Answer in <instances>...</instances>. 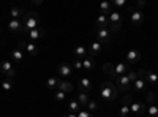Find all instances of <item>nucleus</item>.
I'll use <instances>...</instances> for the list:
<instances>
[{"mask_svg": "<svg viewBox=\"0 0 158 117\" xmlns=\"http://www.w3.org/2000/svg\"><path fill=\"white\" fill-rule=\"evenodd\" d=\"M77 103H79V105H81V108H87V105H89V95L87 94H84V92H79L77 94Z\"/></svg>", "mask_w": 158, "mask_h": 117, "instance_id": "27", "label": "nucleus"}, {"mask_svg": "<svg viewBox=\"0 0 158 117\" xmlns=\"http://www.w3.org/2000/svg\"><path fill=\"white\" fill-rule=\"evenodd\" d=\"M147 114H149V117H158V108L155 105H149L147 106Z\"/></svg>", "mask_w": 158, "mask_h": 117, "instance_id": "34", "label": "nucleus"}, {"mask_svg": "<svg viewBox=\"0 0 158 117\" xmlns=\"http://www.w3.org/2000/svg\"><path fill=\"white\" fill-rule=\"evenodd\" d=\"M59 84H60V79H59L57 76H52V77H49V79L46 81V87H48V89H54V90H57Z\"/></svg>", "mask_w": 158, "mask_h": 117, "instance_id": "28", "label": "nucleus"}, {"mask_svg": "<svg viewBox=\"0 0 158 117\" xmlns=\"http://www.w3.org/2000/svg\"><path fill=\"white\" fill-rule=\"evenodd\" d=\"M13 86H15V81H10V79H3L2 81V89L6 90V92H10V90L13 89Z\"/></svg>", "mask_w": 158, "mask_h": 117, "instance_id": "33", "label": "nucleus"}, {"mask_svg": "<svg viewBox=\"0 0 158 117\" xmlns=\"http://www.w3.org/2000/svg\"><path fill=\"white\" fill-rule=\"evenodd\" d=\"M65 98H67V94L60 92V90H56V94H54V100L56 101H63Z\"/></svg>", "mask_w": 158, "mask_h": 117, "instance_id": "36", "label": "nucleus"}, {"mask_svg": "<svg viewBox=\"0 0 158 117\" xmlns=\"http://www.w3.org/2000/svg\"><path fill=\"white\" fill-rule=\"evenodd\" d=\"M6 27L13 33H21L24 30V25H22V21L21 19H10L8 24H6Z\"/></svg>", "mask_w": 158, "mask_h": 117, "instance_id": "7", "label": "nucleus"}, {"mask_svg": "<svg viewBox=\"0 0 158 117\" xmlns=\"http://www.w3.org/2000/svg\"><path fill=\"white\" fill-rule=\"evenodd\" d=\"M70 65H71V68H74V70H77V71L84 70V67H82V60H81V59H74Z\"/></svg>", "mask_w": 158, "mask_h": 117, "instance_id": "32", "label": "nucleus"}, {"mask_svg": "<svg viewBox=\"0 0 158 117\" xmlns=\"http://www.w3.org/2000/svg\"><path fill=\"white\" fill-rule=\"evenodd\" d=\"M77 117H92V112H89L85 109H81V111L77 112Z\"/></svg>", "mask_w": 158, "mask_h": 117, "instance_id": "40", "label": "nucleus"}, {"mask_svg": "<svg viewBox=\"0 0 158 117\" xmlns=\"http://www.w3.org/2000/svg\"><path fill=\"white\" fill-rule=\"evenodd\" d=\"M0 71L6 76V79H10V81L16 79V70L13 68V63L10 60H2L0 62Z\"/></svg>", "mask_w": 158, "mask_h": 117, "instance_id": "3", "label": "nucleus"}, {"mask_svg": "<svg viewBox=\"0 0 158 117\" xmlns=\"http://www.w3.org/2000/svg\"><path fill=\"white\" fill-rule=\"evenodd\" d=\"M100 13H101V15H104V16H109L111 13H112V3L111 2H103L100 5Z\"/></svg>", "mask_w": 158, "mask_h": 117, "instance_id": "25", "label": "nucleus"}, {"mask_svg": "<svg viewBox=\"0 0 158 117\" xmlns=\"http://www.w3.org/2000/svg\"><path fill=\"white\" fill-rule=\"evenodd\" d=\"M63 117H77V114H71V112H68V114H65Z\"/></svg>", "mask_w": 158, "mask_h": 117, "instance_id": "43", "label": "nucleus"}, {"mask_svg": "<svg viewBox=\"0 0 158 117\" xmlns=\"http://www.w3.org/2000/svg\"><path fill=\"white\" fill-rule=\"evenodd\" d=\"M115 82H117V90L118 92H128V90L131 89V82L130 81V77H128V74H125V76H118V77H115Z\"/></svg>", "mask_w": 158, "mask_h": 117, "instance_id": "4", "label": "nucleus"}, {"mask_svg": "<svg viewBox=\"0 0 158 117\" xmlns=\"http://www.w3.org/2000/svg\"><path fill=\"white\" fill-rule=\"evenodd\" d=\"M118 115L120 117H128L130 115V106L128 105H122L120 109H118Z\"/></svg>", "mask_w": 158, "mask_h": 117, "instance_id": "35", "label": "nucleus"}, {"mask_svg": "<svg viewBox=\"0 0 158 117\" xmlns=\"http://www.w3.org/2000/svg\"><path fill=\"white\" fill-rule=\"evenodd\" d=\"M46 35V30L43 29V27H40V29H35V30H32V32H29L27 33V38H29V41H40L41 38Z\"/></svg>", "mask_w": 158, "mask_h": 117, "instance_id": "9", "label": "nucleus"}, {"mask_svg": "<svg viewBox=\"0 0 158 117\" xmlns=\"http://www.w3.org/2000/svg\"><path fill=\"white\" fill-rule=\"evenodd\" d=\"M24 51H27L30 56H38V52H40V46L35 44V43H32V41H27V43H25V49H24Z\"/></svg>", "mask_w": 158, "mask_h": 117, "instance_id": "22", "label": "nucleus"}, {"mask_svg": "<svg viewBox=\"0 0 158 117\" xmlns=\"http://www.w3.org/2000/svg\"><path fill=\"white\" fill-rule=\"evenodd\" d=\"M156 67H158V63H156Z\"/></svg>", "mask_w": 158, "mask_h": 117, "instance_id": "45", "label": "nucleus"}, {"mask_svg": "<svg viewBox=\"0 0 158 117\" xmlns=\"http://www.w3.org/2000/svg\"><path fill=\"white\" fill-rule=\"evenodd\" d=\"M101 51H103V44L98 43V41H92L90 46L87 48V52L90 57H95V56H100L101 54Z\"/></svg>", "mask_w": 158, "mask_h": 117, "instance_id": "11", "label": "nucleus"}, {"mask_svg": "<svg viewBox=\"0 0 158 117\" xmlns=\"http://www.w3.org/2000/svg\"><path fill=\"white\" fill-rule=\"evenodd\" d=\"M77 86H79V92H84V94H90L92 92V81L89 79L87 76L81 77Z\"/></svg>", "mask_w": 158, "mask_h": 117, "instance_id": "10", "label": "nucleus"}, {"mask_svg": "<svg viewBox=\"0 0 158 117\" xmlns=\"http://www.w3.org/2000/svg\"><path fill=\"white\" fill-rule=\"evenodd\" d=\"M57 90H60V92H65V94H71L73 92V84L70 81H60Z\"/></svg>", "mask_w": 158, "mask_h": 117, "instance_id": "23", "label": "nucleus"}, {"mask_svg": "<svg viewBox=\"0 0 158 117\" xmlns=\"http://www.w3.org/2000/svg\"><path fill=\"white\" fill-rule=\"evenodd\" d=\"M128 71H130V65H128L127 62H120V63L114 65V73H115V76H125Z\"/></svg>", "mask_w": 158, "mask_h": 117, "instance_id": "12", "label": "nucleus"}, {"mask_svg": "<svg viewBox=\"0 0 158 117\" xmlns=\"http://www.w3.org/2000/svg\"><path fill=\"white\" fill-rule=\"evenodd\" d=\"M128 13H130V21H131V24H133V25L142 24V21H144V13L142 11L136 10L135 6H130L128 8Z\"/></svg>", "mask_w": 158, "mask_h": 117, "instance_id": "5", "label": "nucleus"}, {"mask_svg": "<svg viewBox=\"0 0 158 117\" xmlns=\"http://www.w3.org/2000/svg\"><path fill=\"white\" fill-rule=\"evenodd\" d=\"M127 5V0H114L112 2V6H115V8H123Z\"/></svg>", "mask_w": 158, "mask_h": 117, "instance_id": "38", "label": "nucleus"}, {"mask_svg": "<svg viewBox=\"0 0 158 117\" xmlns=\"http://www.w3.org/2000/svg\"><path fill=\"white\" fill-rule=\"evenodd\" d=\"M108 19H109V24L111 25H122V13L120 11H112L111 15L108 16Z\"/></svg>", "mask_w": 158, "mask_h": 117, "instance_id": "15", "label": "nucleus"}, {"mask_svg": "<svg viewBox=\"0 0 158 117\" xmlns=\"http://www.w3.org/2000/svg\"><path fill=\"white\" fill-rule=\"evenodd\" d=\"M100 97L104 101H114L118 97V90L115 87V84L112 81H104L100 86Z\"/></svg>", "mask_w": 158, "mask_h": 117, "instance_id": "2", "label": "nucleus"}, {"mask_svg": "<svg viewBox=\"0 0 158 117\" xmlns=\"http://www.w3.org/2000/svg\"><path fill=\"white\" fill-rule=\"evenodd\" d=\"M33 5H36V6L43 5V0H35V2H33Z\"/></svg>", "mask_w": 158, "mask_h": 117, "instance_id": "42", "label": "nucleus"}, {"mask_svg": "<svg viewBox=\"0 0 158 117\" xmlns=\"http://www.w3.org/2000/svg\"><path fill=\"white\" fill-rule=\"evenodd\" d=\"M131 103H133V97L127 94V95L122 98V105H128V106H131Z\"/></svg>", "mask_w": 158, "mask_h": 117, "instance_id": "37", "label": "nucleus"}, {"mask_svg": "<svg viewBox=\"0 0 158 117\" xmlns=\"http://www.w3.org/2000/svg\"><path fill=\"white\" fill-rule=\"evenodd\" d=\"M68 109H70L71 114H77L79 111H81V105L77 103V100H71V101L68 103Z\"/></svg>", "mask_w": 158, "mask_h": 117, "instance_id": "29", "label": "nucleus"}, {"mask_svg": "<svg viewBox=\"0 0 158 117\" xmlns=\"http://www.w3.org/2000/svg\"><path fill=\"white\" fill-rule=\"evenodd\" d=\"M156 95H158V90H156Z\"/></svg>", "mask_w": 158, "mask_h": 117, "instance_id": "44", "label": "nucleus"}, {"mask_svg": "<svg viewBox=\"0 0 158 117\" xmlns=\"http://www.w3.org/2000/svg\"><path fill=\"white\" fill-rule=\"evenodd\" d=\"M22 25H24V33H29L35 29H40L41 27V19H40V15L35 11H27L25 15L22 16Z\"/></svg>", "mask_w": 158, "mask_h": 117, "instance_id": "1", "label": "nucleus"}, {"mask_svg": "<svg viewBox=\"0 0 158 117\" xmlns=\"http://www.w3.org/2000/svg\"><path fill=\"white\" fill-rule=\"evenodd\" d=\"M141 59H142V56H141V52H139L138 49L128 51V54H127V63H138Z\"/></svg>", "mask_w": 158, "mask_h": 117, "instance_id": "13", "label": "nucleus"}, {"mask_svg": "<svg viewBox=\"0 0 158 117\" xmlns=\"http://www.w3.org/2000/svg\"><path fill=\"white\" fill-rule=\"evenodd\" d=\"M97 109H98V101L94 100V98H90V100H89V105H87V111H89V112H94V111H97Z\"/></svg>", "mask_w": 158, "mask_h": 117, "instance_id": "30", "label": "nucleus"}, {"mask_svg": "<svg viewBox=\"0 0 158 117\" xmlns=\"http://www.w3.org/2000/svg\"><path fill=\"white\" fill-rule=\"evenodd\" d=\"M57 73H59V76H62V77H65V76L68 77V76L73 74V68H71L70 63H60L59 68H57Z\"/></svg>", "mask_w": 158, "mask_h": 117, "instance_id": "14", "label": "nucleus"}, {"mask_svg": "<svg viewBox=\"0 0 158 117\" xmlns=\"http://www.w3.org/2000/svg\"><path fill=\"white\" fill-rule=\"evenodd\" d=\"M11 60L15 62V63H21V62H24V52H22V49L16 48L15 51H11Z\"/></svg>", "mask_w": 158, "mask_h": 117, "instance_id": "20", "label": "nucleus"}, {"mask_svg": "<svg viewBox=\"0 0 158 117\" xmlns=\"http://www.w3.org/2000/svg\"><path fill=\"white\" fill-rule=\"evenodd\" d=\"M103 71H104V74H108L111 79H115V73H114V63H111V62H106V63H103Z\"/></svg>", "mask_w": 158, "mask_h": 117, "instance_id": "21", "label": "nucleus"}, {"mask_svg": "<svg viewBox=\"0 0 158 117\" xmlns=\"http://www.w3.org/2000/svg\"><path fill=\"white\" fill-rule=\"evenodd\" d=\"M147 5V2L146 0H138V3H136V10H139V11H142V8Z\"/></svg>", "mask_w": 158, "mask_h": 117, "instance_id": "39", "label": "nucleus"}, {"mask_svg": "<svg viewBox=\"0 0 158 117\" xmlns=\"http://www.w3.org/2000/svg\"><path fill=\"white\" fill-rule=\"evenodd\" d=\"M133 89L136 90V92H146L147 90V81L146 79H138L133 82Z\"/></svg>", "mask_w": 158, "mask_h": 117, "instance_id": "19", "label": "nucleus"}, {"mask_svg": "<svg viewBox=\"0 0 158 117\" xmlns=\"http://www.w3.org/2000/svg\"><path fill=\"white\" fill-rule=\"evenodd\" d=\"M95 36H97V41H98V43L106 44V43H109V41H111L112 33H111V30H109V29H97Z\"/></svg>", "mask_w": 158, "mask_h": 117, "instance_id": "6", "label": "nucleus"}, {"mask_svg": "<svg viewBox=\"0 0 158 117\" xmlns=\"http://www.w3.org/2000/svg\"><path fill=\"white\" fill-rule=\"evenodd\" d=\"M25 13H27V11H25L24 8H16V6H13V8H10V13H8V15H10L11 19H19V18H22V16L25 15Z\"/></svg>", "mask_w": 158, "mask_h": 117, "instance_id": "17", "label": "nucleus"}, {"mask_svg": "<svg viewBox=\"0 0 158 117\" xmlns=\"http://www.w3.org/2000/svg\"><path fill=\"white\" fill-rule=\"evenodd\" d=\"M146 100H147V103H149V105H155V101L158 100V95H156V92H147V95H146Z\"/></svg>", "mask_w": 158, "mask_h": 117, "instance_id": "31", "label": "nucleus"}, {"mask_svg": "<svg viewBox=\"0 0 158 117\" xmlns=\"http://www.w3.org/2000/svg\"><path fill=\"white\" fill-rule=\"evenodd\" d=\"M146 71H147V70H144V68H139V70L136 71V74H138L139 79H144V77H146Z\"/></svg>", "mask_w": 158, "mask_h": 117, "instance_id": "41", "label": "nucleus"}, {"mask_svg": "<svg viewBox=\"0 0 158 117\" xmlns=\"http://www.w3.org/2000/svg\"><path fill=\"white\" fill-rule=\"evenodd\" d=\"M150 86H153V87H158V73H155V71H146V77H144Z\"/></svg>", "mask_w": 158, "mask_h": 117, "instance_id": "16", "label": "nucleus"}, {"mask_svg": "<svg viewBox=\"0 0 158 117\" xmlns=\"http://www.w3.org/2000/svg\"><path fill=\"white\" fill-rule=\"evenodd\" d=\"M146 111H147L146 103H141V101H133V103H131V106H130V112L135 114V115H141Z\"/></svg>", "mask_w": 158, "mask_h": 117, "instance_id": "8", "label": "nucleus"}, {"mask_svg": "<svg viewBox=\"0 0 158 117\" xmlns=\"http://www.w3.org/2000/svg\"><path fill=\"white\" fill-rule=\"evenodd\" d=\"M82 67H84V70H94V68L97 67L95 59H94V57H90V56H87V57L82 60Z\"/></svg>", "mask_w": 158, "mask_h": 117, "instance_id": "24", "label": "nucleus"}, {"mask_svg": "<svg viewBox=\"0 0 158 117\" xmlns=\"http://www.w3.org/2000/svg\"><path fill=\"white\" fill-rule=\"evenodd\" d=\"M73 52H74L76 59H82V57L85 59V57L89 56V52H87V48H84V46H76Z\"/></svg>", "mask_w": 158, "mask_h": 117, "instance_id": "26", "label": "nucleus"}, {"mask_svg": "<svg viewBox=\"0 0 158 117\" xmlns=\"http://www.w3.org/2000/svg\"><path fill=\"white\" fill-rule=\"evenodd\" d=\"M109 19L108 16H104V15H100L97 18V29H109Z\"/></svg>", "mask_w": 158, "mask_h": 117, "instance_id": "18", "label": "nucleus"}]
</instances>
